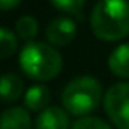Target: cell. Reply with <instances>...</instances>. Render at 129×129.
<instances>
[{
    "label": "cell",
    "mask_w": 129,
    "mask_h": 129,
    "mask_svg": "<svg viewBox=\"0 0 129 129\" xmlns=\"http://www.w3.org/2000/svg\"><path fill=\"white\" fill-rule=\"evenodd\" d=\"M91 31L101 41H118L129 35V0H98L90 15Z\"/></svg>",
    "instance_id": "obj_1"
},
{
    "label": "cell",
    "mask_w": 129,
    "mask_h": 129,
    "mask_svg": "<svg viewBox=\"0 0 129 129\" xmlns=\"http://www.w3.org/2000/svg\"><path fill=\"white\" fill-rule=\"evenodd\" d=\"M20 67L29 79L47 82L60 74L62 56L52 44L31 41L20 52Z\"/></svg>",
    "instance_id": "obj_2"
},
{
    "label": "cell",
    "mask_w": 129,
    "mask_h": 129,
    "mask_svg": "<svg viewBox=\"0 0 129 129\" xmlns=\"http://www.w3.org/2000/svg\"><path fill=\"white\" fill-rule=\"evenodd\" d=\"M103 96L101 85L95 77L82 75L70 80L62 90V105L74 116H87L98 108Z\"/></svg>",
    "instance_id": "obj_3"
},
{
    "label": "cell",
    "mask_w": 129,
    "mask_h": 129,
    "mask_svg": "<svg viewBox=\"0 0 129 129\" xmlns=\"http://www.w3.org/2000/svg\"><path fill=\"white\" fill-rule=\"evenodd\" d=\"M105 113L118 129H129V82L108 88L105 93Z\"/></svg>",
    "instance_id": "obj_4"
},
{
    "label": "cell",
    "mask_w": 129,
    "mask_h": 129,
    "mask_svg": "<svg viewBox=\"0 0 129 129\" xmlns=\"http://www.w3.org/2000/svg\"><path fill=\"white\" fill-rule=\"evenodd\" d=\"M77 36V26L74 20L67 16H57L47 25L46 28V38L52 46H67L75 39Z\"/></svg>",
    "instance_id": "obj_5"
},
{
    "label": "cell",
    "mask_w": 129,
    "mask_h": 129,
    "mask_svg": "<svg viewBox=\"0 0 129 129\" xmlns=\"http://www.w3.org/2000/svg\"><path fill=\"white\" fill-rule=\"evenodd\" d=\"M35 129H69V114L64 108L47 106L36 118Z\"/></svg>",
    "instance_id": "obj_6"
},
{
    "label": "cell",
    "mask_w": 129,
    "mask_h": 129,
    "mask_svg": "<svg viewBox=\"0 0 129 129\" xmlns=\"http://www.w3.org/2000/svg\"><path fill=\"white\" fill-rule=\"evenodd\" d=\"M0 126L2 129H31V118L26 108L12 106L2 113Z\"/></svg>",
    "instance_id": "obj_7"
},
{
    "label": "cell",
    "mask_w": 129,
    "mask_h": 129,
    "mask_svg": "<svg viewBox=\"0 0 129 129\" xmlns=\"http://www.w3.org/2000/svg\"><path fill=\"white\" fill-rule=\"evenodd\" d=\"M110 70L119 79H129V43L118 46L108 57Z\"/></svg>",
    "instance_id": "obj_8"
},
{
    "label": "cell",
    "mask_w": 129,
    "mask_h": 129,
    "mask_svg": "<svg viewBox=\"0 0 129 129\" xmlns=\"http://www.w3.org/2000/svg\"><path fill=\"white\" fill-rule=\"evenodd\" d=\"M51 101V91L44 85H33L25 93V105L31 111H44Z\"/></svg>",
    "instance_id": "obj_9"
},
{
    "label": "cell",
    "mask_w": 129,
    "mask_h": 129,
    "mask_svg": "<svg viewBox=\"0 0 129 129\" xmlns=\"http://www.w3.org/2000/svg\"><path fill=\"white\" fill-rule=\"evenodd\" d=\"M23 80L16 74H3L2 75V83H0V95L5 103L16 101L23 93Z\"/></svg>",
    "instance_id": "obj_10"
},
{
    "label": "cell",
    "mask_w": 129,
    "mask_h": 129,
    "mask_svg": "<svg viewBox=\"0 0 129 129\" xmlns=\"http://www.w3.org/2000/svg\"><path fill=\"white\" fill-rule=\"evenodd\" d=\"M15 29H16L18 38L31 43L33 39L36 38L38 31H39V25H38L35 16L25 15V16H21V18H18V21H16V25H15Z\"/></svg>",
    "instance_id": "obj_11"
},
{
    "label": "cell",
    "mask_w": 129,
    "mask_h": 129,
    "mask_svg": "<svg viewBox=\"0 0 129 129\" xmlns=\"http://www.w3.org/2000/svg\"><path fill=\"white\" fill-rule=\"evenodd\" d=\"M16 51V36L8 28L0 29V57L8 59Z\"/></svg>",
    "instance_id": "obj_12"
},
{
    "label": "cell",
    "mask_w": 129,
    "mask_h": 129,
    "mask_svg": "<svg viewBox=\"0 0 129 129\" xmlns=\"http://www.w3.org/2000/svg\"><path fill=\"white\" fill-rule=\"evenodd\" d=\"M70 129H111V126L108 123H105L103 119H100V118L83 116V118H79Z\"/></svg>",
    "instance_id": "obj_13"
},
{
    "label": "cell",
    "mask_w": 129,
    "mask_h": 129,
    "mask_svg": "<svg viewBox=\"0 0 129 129\" xmlns=\"http://www.w3.org/2000/svg\"><path fill=\"white\" fill-rule=\"evenodd\" d=\"M54 7L57 10L64 13H69V15H79L82 12L83 5H85V0H51Z\"/></svg>",
    "instance_id": "obj_14"
},
{
    "label": "cell",
    "mask_w": 129,
    "mask_h": 129,
    "mask_svg": "<svg viewBox=\"0 0 129 129\" xmlns=\"http://www.w3.org/2000/svg\"><path fill=\"white\" fill-rule=\"evenodd\" d=\"M20 3H21V0H0V8L3 12H8V10L18 7Z\"/></svg>",
    "instance_id": "obj_15"
}]
</instances>
